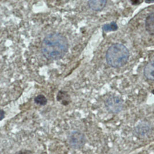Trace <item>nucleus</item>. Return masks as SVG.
<instances>
[{"label": "nucleus", "mask_w": 154, "mask_h": 154, "mask_svg": "<svg viewBox=\"0 0 154 154\" xmlns=\"http://www.w3.org/2000/svg\"><path fill=\"white\" fill-rule=\"evenodd\" d=\"M69 44L66 38L58 33L47 35L41 45L42 54L49 60H57L63 57L68 51Z\"/></svg>", "instance_id": "1"}, {"label": "nucleus", "mask_w": 154, "mask_h": 154, "mask_svg": "<svg viewBox=\"0 0 154 154\" xmlns=\"http://www.w3.org/2000/svg\"><path fill=\"white\" fill-rule=\"evenodd\" d=\"M129 52L126 47L119 43L112 45L106 52V58L112 67L118 68L125 65L129 59Z\"/></svg>", "instance_id": "2"}, {"label": "nucleus", "mask_w": 154, "mask_h": 154, "mask_svg": "<svg viewBox=\"0 0 154 154\" xmlns=\"http://www.w3.org/2000/svg\"><path fill=\"white\" fill-rule=\"evenodd\" d=\"M68 143L70 147L73 149H80L83 147L85 143L84 134L80 131H73L68 138Z\"/></svg>", "instance_id": "3"}, {"label": "nucleus", "mask_w": 154, "mask_h": 154, "mask_svg": "<svg viewBox=\"0 0 154 154\" xmlns=\"http://www.w3.org/2000/svg\"><path fill=\"white\" fill-rule=\"evenodd\" d=\"M105 105L107 109L110 112L118 113L122 109L123 102L119 97L112 96L107 99L106 100Z\"/></svg>", "instance_id": "4"}, {"label": "nucleus", "mask_w": 154, "mask_h": 154, "mask_svg": "<svg viewBox=\"0 0 154 154\" xmlns=\"http://www.w3.org/2000/svg\"><path fill=\"white\" fill-rule=\"evenodd\" d=\"M151 130L149 125L147 122H141L134 129L135 134L137 136L143 138L147 136Z\"/></svg>", "instance_id": "5"}, {"label": "nucleus", "mask_w": 154, "mask_h": 154, "mask_svg": "<svg viewBox=\"0 0 154 154\" xmlns=\"http://www.w3.org/2000/svg\"><path fill=\"white\" fill-rule=\"evenodd\" d=\"M107 1L105 0H91L88 2V6L92 10L99 11L105 7Z\"/></svg>", "instance_id": "6"}, {"label": "nucleus", "mask_w": 154, "mask_h": 154, "mask_svg": "<svg viewBox=\"0 0 154 154\" xmlns=\"http://www.w3.org/2000/svg\"><path fill=\"white\" fill-rule=\"evenodd\" d=\"M145 27L148 34L154 36V12L147 16L145 21Z\"/></svg>", "instance_id": "7"}, {"label": "nucleus", "mask_w": 154, "mask_h": 154, "mask_svg": "<svg viewBox=\"0 0 154 154\" xmlns=\"http://www.w3.org/2000/svg\"><path fill=\"white\" fill-rule=\"evenodd\" d=\"M144 74L148 80H154V61L147 63L144 69Z\"/></svg>", "instance_id": "8"}, {"label": "nucleus", "mask_w": 154, "mask_h": 154, "mask_svg": "<svg viewBox=\"0 0 154 154\" xmlns=\"http://www.w3.org/2000/svg\"><path fill=\"white\" fill-rule=\"evenodd\" d=\"M117 29H118V26L117 24L114 22L110 23V24H106L102 27V29L106 32L116 31Z\"/></svg>", "instance_id": "9"}, {"label": "nucleus", "mask_w": 154, "mask_h": 154, "mask_svg": "<svg viewBox=\"0 0 154 154\" xmlns=\"http://www.w3.org/2000/svg\"><path fill=\"white\" fill-rule=\"evenodd\" d=\"M34 100L36 104H38V105L41 106L46 105L47 102H48L46 98L43 95H39L36 96Z\"/></svg>", "instance_id": "10"}, {"label": "nucleus", "mask_w": 154, "mask_h": 154, "mask_svg": "<svg viewBox=\"0 0 154 154\" xmlns=\"http://www.w3.org/2000/svg\"><path fill=\"white\" fill-rule=\"evenodd\" d=\"M4 117H5V112L2 110L1 112V120H2Z\"/></svg>", "instance_id": "11"}]
</instances>
